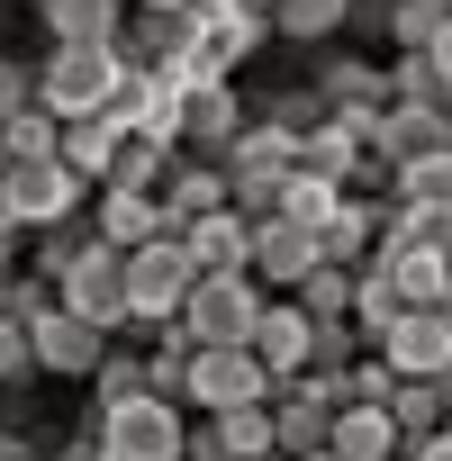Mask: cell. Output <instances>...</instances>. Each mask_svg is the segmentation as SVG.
I'll use <instances>...</instances> for the list:
<instances>
[{
	"mask_svg": "<svg viewBox=\"0 0 452 461\" xmlns=\"http://www.w3.org/2000/svg\"><path fill=\"white\" fill-rule=\"evenodd\" d=\"M118 73H127V46H46L37 55V91L55 118H100Z\"/></svg>",
	"mask_w": 452,
	"mask_h": 461,
	"instance_id": "obj_1",
	"label": "cell"
},
{
	"mask_svg": "<svg viewBox=\"0 0 452 461\" xmlns=\"http://www.w3.org/2000/svg\"><path fill=\"white\" fill-rule=\"evenodd\" d=\"M91 425H100V443H109L118 461H181V443H190V416H181V398H163V389H136V398H118V407H91Z\"/></svg>",
	"mask_w": 452,
	"mask_h": 461,
	"instance_id": "obj_2",
	"label": "cell"
},
{
	"mask_svg": "<svg viewBox=\"0 0 452 461\" xmlns=\"http://www.w3.org/2000/svg\"><path fill=\"white\" fill-rule=\"evenodd\" d=\"M91 172H73L64 154L55 163H10V172H0V217H19L28 226V236H37V226H64V217H91Z\"/></svg>",
	"mask_w": 452,
	"mask_h": 461,
	"instance_id": "obj_3",
	"label": "cell"
},
{
	"mask_svg": "<svg viewBox=\"0 0 452 461\" xmlns=\"http://www.w3.org/2000/svg\"><path fill=\"white\" fill-rule=\"evenodd\" d=\"M263 308H272V290H263L254 272H199L181 326H190V344H254Z\"/></svg>",
	"mask_w": 452,
	"mask_h": 461,
	"instance_id": "obj_4",
	"label": "cell"
},
{
	"mask_svg": "<svg viewBox=\"0 0 452 461\" xmlns=\"http://www.w3.org/2000/svg\"><path fill=\"white\" fill-rule=\"evenodd\" d=\"M217 163H226V190H236V208H245V217H272V208H281V190H290V172H299V145H290L281 127H263V118H254L236 145L217 154Z\"/></svg>",
	"mask_w": 452,
	"mask_h": 461,
	"instance_id": "obj_5",
	"label": "cell"
},
{
	"mask_svg": "<svg viewBox=\"0 0 452 461\" xmlns=\"http://www.w3.org/2000/svg\"><path fill=\"white\" fill-rule=\"evenodd\" d=\"M190 290H199V263H190V245H181V236H154V245H136V254H127L136 326H172V317L190 308Z\"/></svg>",
	"mask_w": 452,
	"mask_h": 461,
	"instance_id": "obj_6",
	"label": "cell"
},
{
	"mask_svg": "<svg viewBox=\"0 0 452 461\" xmlns=\"http://www.w3.org/2000/svg\"><path fill=\"white\" fill-rule=\"evenodd\" d=\"M55 299H64V308H82V317H91V326H109V335H127V326H136L127 254H118V245H100V236H91V245H82V263L55 281Z\"/></svg>",
	"mask_w": 452,
	"mask_h": 461,
	"instance_id": "obj_7",
	"label": "cell"
},
{
	"mask_svg": "<svg viewBox=\"0 0 452 461\" xmlns=\"http://www.w3.org/2000/svg\"><path fill=\"white\" fill-rule=\"evenodd\" d=\"M272 362L254 344H199L190 362V416H217V407H245V398H272Z\"/></svg>",
	"mask_w": 452,
	"mask_h": 461,
	"instance_id": "obj_8",
	"label": "cell"
},
{
	"mask_svg": "<svg viewBox=\"0 0 452 461\" xmlns=\"http://www.w3.org/2000/svg\"><path fill=\"white\" fill-rule=\"evenodd\" d=\"M326 263V236H317V226H299V217H254V281L272 290V299H290L308 272Z\"/></svg>",
	"mask_w": 452,
	"mask_h": 461,
	"instance_id": "obj_9",
	"label": "cell"
},
{
	"mask_svg": "<svg viewBox=\"0 0 452 461\" xmlns=\"http://www.w3.org/2000/svg\"><path fill=\"white\" fill-rule=\"evenodd\" d=\"M109 344H118V335H109V326H91V317H82V308H64V299L37 317V371H46V380H91Z\"/></svg>",
	"mask_w": 452,
	"mask_h": 461,
	"instance_id": "obj_10",
	"label": "cell"
},
{
	"mask_svg": "<svg viewBox=\"0 0 452 461\" xmlns=\"http://www.w3.org/2000/svg\"><path fill=\"white\" fill-rule=\"evenodd\" d=\"M362 145H371V163H416V154H434V145H452V109H416V100H380L371 109V127H362Z\"/></svg>",
	"mask_w": 452,
	"mask_h": 461,
	"instance_id": "obj_11",
	"label": "cell"
},
{
	"mask_svg": "<svg viewBox=\"0 0 452 461\" xmlns=\"http://www.w3.org/2000/svg\"><path fill=\"white\" fill-rule=\"evenodd\" d=\"M245 127H254V100L236 82H190V100H181V154H208L217 163Z\"/></svg>",
	"mask_w": 452,
	"mask_h": 461,
	"instance_id": "obj_12",
	"label": "cell"
},
{
	"mask_svg": "<svg viewBox=\"0 0 452 461\" xmlns=\"http://www.w3.org/2000/svg\"><path fill=\"white\" fill-rule=\"evenodd\" d=\"M136 0H28V28L46 46H127Z\"/></svg>",
	"mask_w": 452,
	"mask_h": 461,
	"instance_id": "obj_13",
	"label": "cell"
},
{
	"mask_svg": "<svg viewBox=\"0 0 452 461\" xmlns=\"http://www.w3.org/2000/svg\"><path fill=\"white\" fill-rule=\"evenodd\" d=\"M380 353L398 362V380H443L452 371V308H407L380 335Z\"/></svg>",
	"mask_w": 452,
	"mask_h": 461,
	"instance_id": "obj_14",
	"label": "cell"
},
{
	"mask_svg": "<svg viewBox=\"0 0 452 461\" xmlns=\"http://www.w3.org/2000/svg\"><path fill=\"white\" fill-rule=\"evenodd\" d=\"M91 236L118 245V254L154 245V236H163V199H154V190H118V181H100V190H91Z\"/></svg>",
	"mask_w": 452,
	"mask_h": 461,
	"instance_id": "obj_15",
	"label": "cell"
},
{
	"mask_svg": "<svg viewBox=\"0 0 452 461\" xmlns=\"http://www.w3.org/2000/svg\"><path fill=\"white\" fill-rule=\"evenodd\" d=\"M154 199H163V236H181V226L208 217V208H236V190H226V163H208V154H181L172 181H163Z\"/></svg>",
	"mask_w": 452,
	"mask_h": 461,
	"instance_id": "obj_16",
	"label": "cell"
},
{
	"mask_svg": "<svg viewBox=\"0 0 452 461\" xmlns=\"http://www.w3.org/2000/svg\"><path fill=\"white\" fill-rule=\"evenodd\" d=\"M344 461H407V434H398V407L380 398H344L335 407V434H326Z\"/></svg>",
	"mask_w": 452,
	"mask_h": 461,
	"instance_id": "obj_17",
	"label": "cell"
},
{
	"mask_svg": "<svg viewBox=\"0 0 452 461\" xmlns=\"http://www.w3.org/2000/svg\"><path fill=\"white\" fill-rule=\"evenodd\" d=\"M181 245H190L199 272H254V217L245 208H208V217L181 226Z\"/></svg>",
	"mask_w": 452,
	"mask_h": 461,
	"instance_id": "obj_18",
	"label": "cell"
},
{
	"mask_svg": "<svg viewBox=\"0 0 452 461\" xmlns=\"http://www.w3.org/2000/svg\"><path fill=\"white\" fill-rule=\"evenodd\" d=\"M254 353L272 362V380H299V371L317 362V317H308L299 299H272L263 326H254Z\"/></svg>",
	"mask_w": 452,
	"mask_h": 461,
	"instance_id": "obj_19",
	"label": "cell"
},
{
	"mask_svg": "<svg viewBox=\"0 0 452 461\" xmlns=\"http://www.w3.org/2000/svg\"><path fill=\"white\" fill-rule=\"evenodd\" d=\"M308 82L326 91V109H380L389 100V55H317Z\"/></svg>",
	"mask_w": 452,
	"mask_h": 461,
	"instance_id": "obj_20",
	"label": "cell"
},
{
	"mask_svg": "<svg viewBox=\"0 0 452 461\" xmlns=\"http://www.w3.org/2000/svg\"><path fill=\"white\" fill-rule=\"evenodd\" d=\"M389 208H398V199H380V190H344V208H335V226H326V263H371Z\"/></svg>",
	"mask_w": 452,
	"mask_h": 461,
	"instance_id": "obj_21",
	"label": "cell"
},
{
	"mask_svg": "<svg viewBox=\"0 0 452 461\" xmlns=\"http://www.w3.org/2000/svg\"><path fill=\"white\" fill-rule=\"evenodd\" d=\"M190 28H199V10H127V64L172 73L190 55Z\"/></svg>",
	"mask_w": 452,
	"mask_h": 461,
	"instance_id": "obj_22",
	"label": "cell"
},
{
	"mask_svg": "<svg viewBox=\"0 0 452 461\" xmlns=\"http://www.w3.org/2000/svg\"><path fill=\"white\" fill-rule=\"evenodd\" d=\"M398 317H407L398 272H389V263H353V326H362V344H380Z\"/></svg>",
	"mask_w": 452,
	"mask_h": 461,
	"instance_id": "obj_23",
	"label": "cell"
},
{
	"mask_svg": "<svg viewBox=\"0 0 452 461\" xmlns=\"http://www.w3.org/2000/svg\"><path fill=\"white\" fill-rule=\"evenodd\" d=\"M272 28L281 46H335L353 28V0H272Z\"/></svg>",
	"mask_w": 452,
	"mask_h": 461,
	"instance_id": "obj_24",
	"label": "cell"
},
{
	"mask_svg": "<svg viewBox=\"0 0 452 461\" xmlns=\"http://www.w3.org/2000/svg\"><path fill=\"white\" fill-rule=\"evenodd\" d=\"M254 118H263V127H281L290 145H308L335 109H326V91H317V82H290V91H263V100H254Z\"/></svg>",
	"mask_w": 452,
	"mask_h": 461,
	"instance_id": "obj_25",
	"label": "cell"
},
{
	"mask_svg": "<svg viewBox=\"0 0 452 461\" xmlns=\"http://www.w3.org/2000/svg\"><path fill=\"white\" fill-rule=\"evenodd\" d=\"M136 127H118L109 109L100 118H64V163L73 172H91V181H109V163H118V145H127Z\"/></svg>",
	"mask_w": 452,
	"mask_h": 461,
	"instance_id": "obj_26",
	"label": "cell"
},
{
	"mask_svg": "<svg viewBox=\"0 0 452 461\" xmlns=\"http://www.w3.org/2000/svg\"><path fill=\"white\" fill-rule=\"evenodd\" d=\"M217 434L236 461H272L281 452V425H272V398H245V407H217Z\"/></svg>",
	"mask_w": 452,
	"mask_h": 461,
	"instance_id": "obj_27",
	"label": "cell"
},
{
	"mask_svg": "<svg viewBox=\"0 0 452 461\" xmlns=\"http://www.w3.org/2000/svg\"><path fill=\"white\" fill-rule=\"evenodd\" d=\"M389 199H398V208H443V199H452V145L398 163V172H389Z\"/></svg>",
	"mask_w": 452,
	"mask_h": 461,
	"instance_id": "obj_28",
	"label": "cell"
},
{
	"mask_svg": "<svg viewBox=\"0 0 452 461\" xmlns=\"http://www.w3.org/2000/svg\"><path fill=\"white\" fill-rule=\"evenodd\" d=\"M335 208H344V181H326V172H290V190H281V217H299V226H317V236H326V226H335Z\"/></svg>",
	"mask_w": 452,
	"mask_h": 461,
	"instance_id": "obj_29",
	"label": "cell"
},
{
	"mask_svg": "<svg viewBox=\"0 0 452 461\" xmlns=\"http://www.w3.org/2000/svg\"><path fill=\"white\" fill-rule=\"evenodd\" d=\"M172 163H181V145L127 136V145H118V163H109V181H118V190H163V181H172Z\"/></svg>",
	"mask_w": 452,
	"mask_h": 461,
	"instance_id": "obj_30",
	"label": "cell"
},
{
	"mask_svg": "<svg viewBox=\"0 0 452 461\" xmlns=\"http://www.w3.org/2000/svg\"><path fill=\"white\" fill-rule=\"evenodd\" d=\"M82 245H91V217H64V226H37V236H28V272L64 281V272L82 263Z\"/></svg>",
	"mask_w": 452,
	"mask_h": 461,
	"instance_id": "obj_31",
	"label": "cell"
},
{
	"mask_svg": "<svg viewBox=\"0 0 452 461\" xmlns=\"http://www.w3.org/2000/svg\"><path fill=\"white\" fill-rule=\"evenodd\" d=\"M82 389H91V407H118V398H136V389H145V344H109V353H100V371H91Z\"/></svg>",
	"mask_w": 452,
	"mask_h": 461,
	"instance_id": "obj_32",
	"label": "cell"
},
{
	"mask_svg": "<svg viewBox=\"0 0 452 461\" xmlns=\"http://www.w3.org/2000/svg\"><path fill=\"white\" fill-rule=\"evenodd\" d=\"M443 19H452V0H398V19H389V55H425L434 37H443Z\"/></svg>",
	"mask_w": 452,
	"mask_h": 461,
	"instance_id": "obj_33",
	"label": "cell"
},
{
	"mask_svg": "<svg viewBox=\"0 0 452 461\" xmlns=\"http://www.w3.org/2000/svg\"><path fill=\"white\" fill-rule=\"evenodd\" d=\"M0 145H10V163H55L64 154V118L55 109H28V118L0 127Z\"/></svg>",
	"mask_w": 452,
	"mask_h": 461,
	"instance_id": "obj_34",
	"label": "cell"
},
{
	"mask_svg": "<svg viewBox=\"0 0 452 461\" xmlns=\"http://www.w3.org/2000/svg\"><path fill=\"white\" fill-rule=\"evenodd\" d=\"M290 299H299L317 326H326V317H353V263H317V272H308Z\"/></svg>",
	"mask_w": 452,
	"mask_h": 461,
	"instance_id": "obj_35",
	"label": "cell"
},
{
	"mask_svg": "<svg viewBox=\"0 0 452 461\" xmlns=\"http://www.w3.org/2000/svg\"><path fill=\"white\" fill-rule=\"evenodd\" d=\"M389 100H416V109H452V82L434 73V55H389Z\"/></svg>",
	"mask_w": 452,
	"mask_h": 461,
	"instance_id": "obj_36",
	"label": "cell"
},
{
	"mask_svg": "<svg viewBox=\"0 0 452 461\" xmlns=\"http://www.w3.org/2000/svg\"><path fill=\"white\" fill-rule=\"evenodd\" d=\"M389 407H398V434H407V443L443 434V389H434V380H398V398H389Z\"/></svg>",
	"mask_w": 452,
	"mask_h": 461,
	"instance_id": "obj_37",
	"label": "cell"
},
{
	"mask_svg": "<svg viewBox=\"0 0 452 461\" xmlns=\"http://www.w3.org/2000/svg\"><path fill=\"white\" fill-rule=\"evenodd\" d=\"M28 380H46L37 371V326L28 317H0V389H28Z\"/></svg>",
	"mask_w": 452,
	"mask_h": 461,
	"instance_id": "obj_38",
	"label": "cell"
},
{
	"mask_svg": "<svg viewBox=\"0 0 452 461\" xmlns=\"http://www.w3.org/2000/svg\"><path fill=\"white\" fill-rule=\"evenodd\" d=\"M28 109H46V91H37V55H0V127L28 118Z\"/></svg>",
	"mask_w": 452,
	"mask_h": 461,
	"instance_id": "obj_39",
	"label": "cell"
},
{
	"mask_svg": "<svg viewBox=\"0 0 452 461\" xmlns=\"http://www.w3.org/2000/svg\"><path fill=\"white\" fill-rule=\"evenodd\" d=\"M407 226H416V245L452 254V199H443V208H407Z\"/></svg>",
	"mask_w": 452,
	"mask_h": 461,
	"instance_id": "obj_40",
	"label": "cell"
},
{
	"mask_svg": "<svg viewBox=\"0 0 452 461\" xmlns=\"http://www.w3.org/2000/svg\"><path fill=\"white\" fill-rule=\"evenodd\" d=\"M181 461H236V452H226V434H217V416H190V443H181Z\"/></svg>",
	"mask_w": 452,
	"mask_h": 461,
	"instance_id": "obj_41",
	"label": "cell"
},
{
	"mask_svg": "<svg viewBox=\"0 0 452 461\" xmlns=\"http://www.w3.org/2000/svg\"><path fill=\"white\" fill-rule=\"evenodd\" d=\"M10 272H28V226L0 217V281H10Z\"/></svg>",
	"mask_w": 452,
	"mask_h": 461,
	"instance_id": "obj_42",
	"label": "cell"
},
{
	"mask_svg": "<svg viewBox=\"0 0 452 461\" xmlns=\"http://www.w3.org/2000/svg\"><path fill=\"white\" fill-rule=\"evenodd\" d=\"M389 19H398V0H353V28L362 37H389Z\"/></svg>",
	"mask_w": 452,
	"mask_h": 461,
	"instance_id": "obj_43",
	"label": "cell"
},
{
	"mask_svg": "<svg viewBox=\"0 0 452 461\" xmlns=\"http://www.w3.org/2000/svg\"><path fill=\"white\" fill-rule=\"evenodd\" d=\"M0 461H37V434L19 416H0Z\"/></svg>",
	"mask_w": 452,
	"mask_h": 461,
	"instance_id": "obj_44",
	"label": "cell"
},
{
	"mask_svg": "<svg viewBox=\"0 0 452 461\" xmlns=\"http://www.w3.org/2000/svg\"><path fill=\"white\" fill-rule=\"evenodd\" d=\"M407 461H452V425H443V434H425V443H407Z\"/></svg>",
	"mask_w": 452,
	"mask_h": 461,
	"instance_id": "obj_45",
	"label": "cell"
},
{
	"mask_svg": "<svg viewBox=\"0 0 452 461\" xmlns=\"http://www.w3.org/2000/svg\"><path fill=\"white\" fill-rule=\"evenodd\" d=\"M425 55H434V73H443V82H452V19H443V37H434V46H425Z\"/></svg>",
	"mask_w": 452,
	"mask_h": 461,
	"instance_id": "obj_46",
	"label": "cell"
},
{
	"mask_svg": "<svg viewBox=\"0 0 452 461\" xmlns=\"http://www.w3.org/2000/svg\"><path fill=\"white\" fill-rule=\"evenodd\" d=\"M290 461H344V452H335V443H317V452H290Z\"/></svg>",
	"mask_w": 452,
	"mask_h": 461,
	"instance_id": "obj_47",
	"label": "cell"
},
{
	"mask_svg": "<svg viewBox=\"0 0 452 461\" xmlns=\"http://www.w3.org/2000/svg\"><path fill=\"white\" fill-rule=\"evenodd\" d=\"M136 10H199V0H136Z\"/></svg>",
	"mask_w": 452,
	"mask_h": 461,
	"instance_id": "obj_48",
	"label": "cell"
},
{
	"mask_svg": "<svg viewBox=\"0 0 452 461\" xmlns=\"http://www.w3.org/2000/svg\"><path fill=\"white\" fill-rule=\"evenodd\" d=\"M37 461H73V452H46V443H37Z\"/></svg>",
	"mask_w": 452,
	"mask_h": 461,
	"instance_id": "obj_49",
	"label": "cell"
},
{
	"mask_svg": "<svg viewBox=\"0 0 452 461\" xmlns=\"http://www.w3.org/2000/svg\"><path fill=\"white\" fill-rule=\"evenodd\" d=\"M0 172H10V145H0Z\"/></svg>",
	"mask_w": 452,
	"mask_h": 461,
	"instance_id": "obj_50",
	"label": "cell"
},
{
	"mask_svg": "<svg viewBox=\"0 0 452 461\" xmlns=\"http://www.w3.org/2000/svg\"><path fill=\"white\" fill-rule=\"evenodd\" d=\"M0 19H10V0H0Z\"/></svg>",
	"mask_w": 452,
	"mask_h": 461,
	"instance_id": "obj_51",
	"label": "cell"
},
{
	"mask_svg": "<svg viewBox=\"0 0 452 461\" xmlns=\"http://www.w3.org/2000/svg\"><path fill=\"white\" fill-rule=\"evenodd\" d=\"M0 407H10V389H0Z\"/></svg>",
	"mask_w": 452,
	"mask_h": 461,
	"instance_id": "obj_52",
	"label": "cell"
}]
</instances>
